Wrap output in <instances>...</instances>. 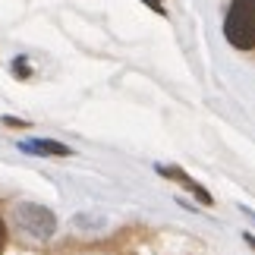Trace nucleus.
<instances>
[{"label":"nucleus","mask_w":255,"mask_h":255,"mask_svg":"<svg viewBox=\"0 0 255 255\" xmlns=\"http://www.w3.org/2000/svg\"><path fill=\"white\" fill-rule=\"evenodd\" d=\"M224 35L237 51L255 47V0H233L224 19Z\"/></svg>","instance_id":"obj_1"},{"label":"nucleus","mask_w":255,"mask_h":255,"mask_svg":"<svg viewBox=\"0 0 255 255\" xmlns=\"http://www.w3.org/2000/svg\"><path fill=\"white\" fill-rule=\"evenodd\" d=\"M13 218H16V227L32 240H51L54 230H57L54 211L44 208V205H35V202H19Z\"/></svg>","instance_id":"obj_2"},{"label":"nucleus","mask_w":255,"mask_h":255,"mask_svg":"<svg viewBox=\"0 0 255 255\" xmlns=\"http://www.w3.org/2000/svg\"><path fill=\"white\" fill-rule=\"evenodd\" d=\"M19 148L28 151V154H57V158H63V154H70V148L60 142H47V139H35V142H19Z\"/></svg>","instance_id":"obj_3"},{"label":"nucleus","mask_w":255,"mask_h":255,"mask_svg":"<svg viewBox=\"0 0 255 255\" xmlns=\"http://www.w3.org/2000/svg\"><path fill=\"white\" fill-rule=\"evenodd\" d=\"M161 173H164V176H176V180H180L183 186H189V189H192L195 195H199V199H202V202H211V195H208V192H205V189H202V186H199V183H192V180H189V176H186V173H180V170H176V167H161Z\"/></svg>","instance_id":"obj_4"},{"label":"nucleus","mask_w":255,"mask_h":255,"mask_svg":"<svg viewBox=\"0 0 255 255\" xmlns=\"http://www.w3.org/2000/svg\"><path fill=\"white\" fill-rule=\"evenodd\" d=\"M3 246H6V224L0 218V252H3Z\"/></svg>","instance_id":"obj_5"},{"label":"nucleus","mask_w":255,"mask_h":255,"mask_svg":"<svg viewBox=\"0 0 255 255\" xmlns=\"http://www.w3.org/2000/svg\"><path fill=\"white\" fill-rule=\"evenodd\" d=\"M246 240H249V243H252V246H255V237H246Z\"/></svg>","instance_id":"obj_6"}]
</instances>
